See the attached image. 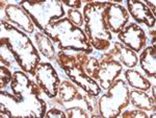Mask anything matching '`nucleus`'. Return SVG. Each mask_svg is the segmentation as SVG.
I'll list each match as a JSON object with an SVG mask.
<instances>
[{"label": "nucleus", "instance_id": "nucleus-1", "mask_svg": "<svg viewBox=\"0 0 156 118\" xmlns=\"http://www.w3.org/2000/svg\"><path fill=\"white\" fill-rule=\"evenodd\" d=\"M12 93L1 90L0 100L12 117H45L47 102L42 97L43 91L22 70L15 71L9 84Z\"/></svg>", "mask_w": 156, "mask_h": 118}, {"label": "nucleus", "instance_id": "nucleus-2", "mask_svg": "<svg viewBox=\"0 0 156 118\" xmlns=\"http://www.w3.org/2000/svg\"><path fill=\"white\" fill-rule=\"evenodd\" d=\"M0 29V39L9 46L17 66L26 74L34 77L37 67L41 63V56L28 35L4 20H1Z\"/></svg>", "mask_w": 156, "mask_h": 118}, {"label": "nucleus", "instance_id": "nucleus-3", "mask_svg": "<svg viewBox=\"0 0 156 118\" xmlns=\"http://www.w3.org/2000/svg\"><path fill=\"white\" fill-rule=\"evenodd\" d=\"M42 32L49 37L53 44L56 43L59 50L84 52L87 54L94 51L83 29L73 24L68 17L50 22Z\"/></svg>", "mask_w": 156, "mask_h": 118}, {"label": "nucleus", "instance_id": "nucleus-4", "mask_svg": "<svg viewBox=\"0 0 156 118\" xmlns=\"http://www.w3.org/2000/svg\"><path fill=\"white\" fill-rule=\"evenodd\" d=\"M83 7L84 32L90 44L98 51H107L110 48L112 35L104 18V9L107 1L87 0Z\"/></svg>", "mask_w": 156, "mask_h": 118}, {"label": "nucleus", "instance_id": "nucleus-5", "mask_svg": "<svg viewBox=\"0 0 156 118\" xmlns=\"http://www.w3.org/2000/svg\"><path fill=\"white\" fill-rule=\"evenodd\" d=\"M89 59V54L84 52L70 53L68 51L59 50L56 53L55 62L59 68L66 74V77L78 86L84 93L92 96H99L101 93V87L96 79H92L84 70V64Z\"/></svg>", "mask_w": 156, "mask_h": 118}, {"label": "nucleus", "instance_id": "nucleus-6", "mask_svg": "<svg viewBox=\"0 0 156 118\" xmlns=\"http://www.w3.org/2000/svg\"><path fill=\"white\" fill-rule=\"evenodd\" d=\"M17 4L28 14L34 26L40 31H44L50 22L57 21L66 15L64 6L59 0H28L19 1Z\"/></svg>", "mask_w": 156, "mask_h": 118}, {"label": "nucleus", "instance_id": "nucleus-7", "mask_svg": "<svg viewBox=\"0 0 156 118\" xmlns=\"http://www.w3.org/2000/svg\"><path fill=\"white\" fill-rule=\"evenodd\" d=\"M129 88L127 83L121 79H117L98 100V111L101 117L112 118L120 116L123 109L128 107Z\"/></svg>", "mask_w": 156, "mask_h": 118}, {"label": "nucleus", "instance_id": "nucleus-8", "mask_svg": "<svg viewBox=\"0 0 156 118\" xmlns=\"http://www.w3.org/2000/svg\"><path fill=\"white\" fill-rule=\"evenodd\" d=\"M34 79L41 88L43 93L48 98L53 99L57 97L60 85L59 75L54 69L53 65L47 62H41L37 67Z\"/></svg>", "mask_w": 156, "mask_h": 118}, {"label": "nucleus", "instance_id": "nucleus-9", "mask_svg": "<svg viewBox=\"0 0 156 118\" xmlns=\"http://www.w3.org/2000/svg\"><path fill=\"white\" fill-rule=\"evenodd\" d=\"M98 60L100 63V67L97 81L99 82V86L101 87V89L107 90L112 85V83L120 76L123 70L122 64L115 60L108 51L104 52Z\"/></svg>", "mask_w": 156, "mask_h": 118}, {"label": "nucleus", "instance_id": "nucleus-10", "mask_svg": "<svg viewBox=\"0 0 156 118\" xmlns=\"http://www.w3.org/2000/svg\"><path fill=\"white\" fill-rule=\"evenodd\" d=\"M118 39L123 45L130 48L135 53L142 51L147 44V35L138 24L129 23L118 34Z\"/></svg>", "mask_w": 156, "mask_h": 118}, {"label": "nucleus", "instance_id": "nucleus-11", "mask_svg": "<svg viewBox=\"0 0 156 118\" xmlns=\"http://www.w3.org/2000/svg\"><path fill=\"white\" fill-rule=\"evenodd\" d=\"M104 18L109 31L119 34L129 22L130 16L122 4L107 1L104 9Z\"/></svg>", "mask_w": 156, "mask_h": 118}, {"label": "nucleus", "instance_id": "nucleus-12", "mask_svg": "<svg viewBox=\"0 0 156 118\" xmlns=\"http://www.w3.org/2000/svg\"><path fill=\"white\" fill-rule=\"evenodd\" d=\"M4 21L15 25L26 34H32L34 31V24L26 12L18 4L9 3L4 9Z\"/></svg>", "mask_w": 156, "mask_h": 118}, {"label": "nucleus", "instance_id": "nucleus-13", "mask_svg": "<svg viewBox=\"0 0 156 118\" xmlns=\"http://www.w3.org/2000/svg\"><path fill=\"white\" fill-rule=\"evenodd\" d=\"M127 12L138 24H145L149 28L155 26V15L140 0H127Z\"/></svg>", "mask_w": 156, "mask_h": 118}, {"label": "nucleus", "instance_id": "nucleus-14", "mask_svg": "<svg viewBox=\"0 0 156 118\" xmlns=\"http://www.w3.org/2000/svg\"><path fill=\"white\" fill-rule=\"evenodd\" d=\"M112 57L115 60L119 61L121 64L126 66L127 68H134L138 63L137 54L134 51H132L130 48H128L125 45L119 42H115L110 50H107Z\"/></svg>", "mask_w": 156, "mask_h": 118}, {"label": "nucleus", "instance_id": "nucleus-15", "mask_svg": "<svg viewBox=\"0 0 156 118\" xmlns=\"http://www.w3.org/2000/svg\"><path fill=\"white\" fill-rule=\"evenodd\" d=\"M130 104L136 109L144 110V111H155L156 102L155 98L148 95L146 91L133 89L129 91Z\"/></svg>", "mask_w": 156, "mask_h": 118}, {"label": "nucleus", "instance_id": "nucleus-16", "mask_svg": "<svg viewBox=\"0 0 156 118\" xmlns=\"http://www.w3.org/2000/svg\"><path fill=\"white\" fill-rule=\"evenodd\" d=\"M140 64L143 71L149 77L155 79L156 75V51L152 46H148L143 50L140 56Z\"/></svg>", "mask_w": 156, "mask_h": 118}, {"label": "nucleus", "instance_id": "nucleus-17", "mask_svg": "<svg viewBox=\"0 0 156 118\" xmlns=\"http://www.w3.org/2000/svg\"><path fill=\"white\" fill-rule=\"evenodd\" d=\"M34 41H36L37 50L40 53L46 57L49 61H55L56 57V51H55V47L53 42L51 41L49 37H47L44 32L37 31L34 35Z\"/></svg>", "mask_w": 156, "mask_h": 118}, {"label": "nucleus", "instance_id": "nucleus-18", "mask_svg": "<svg viewBox=\"0 0 156 118\" xmlns=\"http://www.w3.org/2000/svg\"><path fill=\"white\" fill-rule=\"evenodd\" d=\"M125 79H126L127 85L132 87L133 89L142 90V91H148L151 88V83L148 79L143 75L142 73L135 69L129 68L125 70L124 72Z\"/></svg>", "mask_w": 156, "mask_h": 118}, {"label": "nucleus", "instance_id": "nucleus-19", "mask_svg": "<svg viewBox=\"0 0 156 118\" xmlns=\"http://www.w3.org/2000/svg\"><path fill=\"white\" fill-rule=\"evenodd\" d=\"M0 63L9 68H14L15 65H17L14 59V56L9 50V46L6 45L3 40L0 39Z\"/></svg>", "mask_w": 156, "mask_h": 118}, {"label": "nucleus", "instance_id": "nucleus-20", "mask_svg": "<svg viewBox=\"0 0 156 118\" xmlns=\"http://www.w3.org/2000/svg\"><path fill=\"white\" fill-rule=\"evenodd\" d=\"M64 111L66 112L67 117L69 118H87L90 117L89 112L85 110L83 106L80 105H74V106L66 107L64 109Z\"/></svg>", "mask_w": 156, "mask_h": 118}, {"label": "nucleus", "instance_id": "nucleus-21", "mask_svg": "<svg viewBox=\"0 0 156 118\" xmlns=\"http://www.w3.org/2000/svg\"><path fill=\"white\" fill-rule=\"evenodd\" d=\"M99 67H100V63L99 60L97 57H89V59L87 60L84 64V70L87 74L90 75L92 79H98V72H99Z\"/></svg>", "mask_w": 156, "mask_h": 118}, {"label": "nucleus", "instance_id": "nucleus-22", "mask_svg": "<svg viewBox=\"0 0 156 118\" xmlns=\"http://www.w3.org/2000/svg\"><path fill=\"white\" fill-rule=\"evenodd\" d=\"M12 75H14V73H12L11 68L2 64L0 65V89L3 90L4 88H6L7 85L11 84Z\"/></svg>", "mask_w": 156, "mask_h": 118}, {"label": "nucleus", "instance_id": "nucleus-23", "mask_svg": "<svg viewBox=\"0 0 156 118\" xmlns=\"http://www.w3.org/2000/svg\"><path fill=\"white\" fill-rule=\"evenodd\" d=\"M67 15H68V19H69L73 24L76 25V26L80 27L84 24L83 15H82V13L79 12V9H68Z\"/></svg>", "mask_w": 156, "mask_h": 118}, {"label": "nucleus", "instance_id": "nucleus-24", "mask_svg": "<svg viewBox=\"0 0 156 118\" xmlns=\"http://www.w3.org/2000/svg\"><path fill=\"white\" fill-rule=\"evenodd\" d=\"M120 116L123 118H147L148 114L143 110H126L125 112L121 113Z\"/></svg>", "mask_w": 156, "mask_h": 118}, {"label": "nucleus", "instance_id": "nucleus-25", "mask_svg": "<svg viewBox=\"0 0 156 118\" xmlns=\"http://www.w3.org/2000/svg\"><path fill=\"white\" fill-rule=\"evenodd\" d=\"M45 117L47 118H66L67 114L66 112L62 109H60L58 107H53L51 109L47 110L46 114H45Z\"/></svg>", "mask_w": 156, "mask_h": 118}, {"label": "nucleus", "instance_id": "nucleus-26", "mask_svg": "<svg viewBox=\"0 0 156 118\" xmlns=\"http://www.w3.org/2000/svg\"><path fill=\"white\" fill-rule=\"evenodd\" d=\"M62 6H66L70 9H78L82 6V0H59Z\"/></svg>", "mask_w": 156, "mask_h": 118}, {"label": "nucleus", "instance_id": "nucleus-27", "mask_svg": "<svg viewBox=\"0 0 156 118\" xmlns=\"http://www.w3.org/2000/svg\"><path fill=\"white\" fill-rule=\"evenodd\" d=\"M144 3H145L148 7H149L150 11L155 15L156 9H155V1H154V0H153V1H151V0H146V1H144Z\"/></svg>", "mask_w": 156, "mask_h": 118}, {"label": "nucleus", "instance_id": "nucleus-28", "mask_svg": "<svg viewBox=\"0 0 156 118\" xmlns=\"http://www.w3.org/2000/svg\"><path fill=\"white\" fill-rule=\"evenodd\" d=\"M156 88H155V85H153V87H152V97L153 98H155L156 97Z\"/></svg>", "mask_w": 156, "mask_h": 118}]
</instances>
